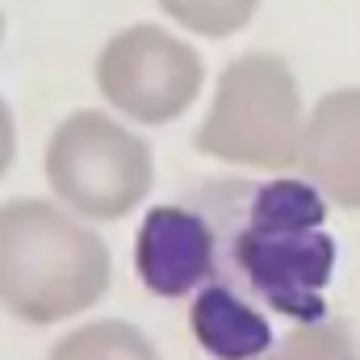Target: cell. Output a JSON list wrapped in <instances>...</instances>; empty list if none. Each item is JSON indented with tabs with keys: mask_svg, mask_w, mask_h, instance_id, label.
<instances>
[{
	"mask_svg": "<svg viewBox=\"0 0 360 360\" xmlns=\"http://www.w3.org/2000/svg\"><path fill=\"white\" fill-rule=\"evenodd\" d=\"M235 222L218 248L235 276L276 314L293 323L327 319V281L335 272V239L323 231L327 197L310 180H264L256 188L210 193Z\"/></svg>",
	"mask_w": 360,
	"mask_h": 360,
	"instance_id": "obj_1",
	"label": "cell"
},
{
	"mask_svg": "<svg viewBox=\"0 0 360 360\" xmlns=\"http://www.w3.org/2000/svg\"><path fill=\"white\" fill-rule=\"evenodd\" d=\"M109 289V248L76 210L17 197L0 205V306L34 327L84 314Z\"/></svg>",
	"mask_w": 360,
	"mask_h": 360,
	"instance_id": "obj_2",
	"label": "cell"
},
{
	"mask_svg": "<svg viewBox=\"0 0 360 360\" xmlns=\"http://www.w3.org/2000/svg\"><path fill=\"white\" fill-rule=\"evenodd\" d=\"M302 134L306 109L289 63L276 55H239L218 76L193 143L201 155L222 164L285 172L302 155Z\"/></svg>",
	"mask_w": 360,
	"mask_h": 360,
	"instance_id": "obj_3",
	"label": "cell"
},
{
	"mask_svg": "<svg viewBox=\"0 0 360 360\" xmlns=\"http://www.w3.org/2000/svg\"><path fill=\"white\" fill-rule=\"evenodd\" d=\"M55 197L80 218L113 222L143 205L155 180L151 147L109 113L80 109L59 122L42 155Z\"/></svg>",
	"mask_w": 360,
	"mask_h": 360,
	"instance_id": "obj_4",
	"label": "cell"
},
{
	"mask_svg": "<svg viewBox=\"0 0 360 360\" xmlns=\"http://www.w3.org/2000/svg\"><path fill=\"white\" fill-rule=\"evenodd\" d=\"M205 80L201 55L160 25H130L96 55V89L139 126H168L197 101Z\"/></svg>",
	"mask_w": 360,
	"mask_h": 360,
	"instance_id": "obj_5",
	"label": "cell"
},
{
	"mask_svg": "<svg viewBox=\"0 0 360 360\" xmlns=\"http://www.w3.org/2000/svg\"><path fill=\"white\" fill-rule=\"evenodd\" d=\"M134 272L155 297H188L218 276V226L188 205H151L134 235Z\"/></svg>",
	"mask_w": 360,
	"mask_h": 360,
	"instance_id": "obj_6",
	"label": "cell"
},
{
	"mask_svg": "<svg viewBox=\"0 0 360 360\" xmlns=\"http://www.w3.org/2000/svg\"><path fill=\"white\" fill-rule=\"evenodd\" d=\"M297 168L344 210H360V89L327 92L306 113Z\"/></svg>",
	"mask_w": 360,
	"mask_h": 360,
	"instance_id": "obj_7",
	"label": "cell"
},
{
	"mask_svg": "<svg viewBox=\"0 0 360 360\" xmlns=\"http://www.w3.org/2000/svg\"><path fill=\"white\" fill-rule=\"evenodd\" d=\"M188 327L201 352L214 360H256L272 348V323L231 281L218 276L193 293Z\"/></svg>",
	"mask_w": 360,
	"mask_h": 360,
	"instance_id": "obj_8",
	"label": "cell"
},
{
	"mask_svg": "<svg viewBox=\"0 0 360 360\" xmlns=\"http://www.w3.org/2000/svg\"><path fill=\"white\" fill-rule=\"evenodd\" d=\"M51 360H160V352L134 323L96 319L68 331L51 348Z\"/></svg>",
	"mask_w": 360,
	"mask_h": 360,
	"instance_id": "obj_9",
	"label": "cell"
},
{
	"mask_svg": "<svg viewBox=\"0 0 360 360\" xmlns=\"http://www.w3.org/2000/svg\"><path fill=\"white\" fill-rule=\"evenodd\" d=\"M176 25L201 38H231L252 25L260 0H155Z\"/></svg>",
	"mask_w": 360,
	"mask_h": 360,
	"instance_id": "obj_10",
	"label": "cell"
},
{
	"mask_svg": "<svg viewBox=\"0 0 360 360\" xmlns=\"http://www.w3.org/2000/svg\"><path fill=\"white\" fill-rule=\"evenodd\" d=\"M256 360H360V356L344 323L319 319V323H297V331H289L276 348H269Z\"/></svg>",
	"mask_w": 360,
	"mask_h": 360,
	"instance_id": "obj_11",
	"label": "cell"
},
{
	"mask_svg": "<svg viewBox=\"0 0 360 360\" xmlns=\"http://www.w3.org/2000/svg\"><path fill=\"white\" fill-rule=\"evenodd\" d=\"M13 160H17V122H13V113L0 96V180L13 168Z\"/></svg>",
	"mask_w": 360,
	"mask_h": 360,
	"instance_id": "obj_12",
	"label": "cell"
},
{
	"mask_svg": "<svg viewBox=\"0 0 360 360\" xmlns=\"http://www.w3.org/2000/svg\"><path fill=\"white\" fill-rule=\"evenodd\" d=\"M0 38H4V17H0Z\"/></svg>",
	"mask_w": 360,
	"mask_h": 360,
	"instance_id": "obj_13",
	"label": "cell"
}]
</instances>
